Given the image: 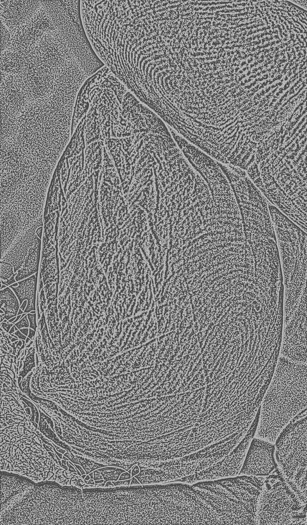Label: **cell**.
<instances>
[{"instance_id":"obj_1","label":"cell","mask_w":307,"mask_h":525,"mask_svg":"<svg viewBox=\"0 0 307 525\" xmlns=\"http://www.w3.org/2000/svg\"><path fill=\"white\" fill-rule=\"evenodd\" d=\"M1 106L26 109L71 108L99 61L68 32L32 24L1 42Z\"/></svg>"},{"instance_id":"obj_2","label":"cell","mask_w":307,"mask_h":525,"mask_svg":"<svg viewBox=\"0 0 307 525\" xmlns=\"http://www.w3.org/2000/svg\"><path fill=\"white\" fill-rule=\"evenodd\" d=\"M100 524H202L201 499L190 484H141L101 489Z\"/></svg>"},{"instance_id":"obj_3","label":"cell","mask_w":307,"mask_h":525,"mask_svg":"<svg viewBox=\"0 0 307 525\" xmlns=\"http://www.w3.org/2000/svg\"><path fill=\"white\" fill-rule=\"evenodd\" d=\"M306 410V363L279 356L260 403L254 437L274 444L298 414Z\"/></svg>"},{"instance_id":"obj_4","label":"cell","mask_w":307,"mask_h":525,"mask_svg":"<svg viewBox=\"0 0 307 525\" xmlns=\"http://www.w3.org/2000/svg\"><path fill=\"white\" fill-rule=\"evenodd\" d=\"M283 280V320L306 312V233L280 212L271 217Z\"/></svg>"},{"instance_id":"obj_5","label":"cell","mask_w":307,"mask_h":525,"mask_svg":"<svg viewBox=\"0 0 307 525\" xmlns=\"http://www.w3.org/2000/svg\"><path fill=\"white\" fill-rule=\"evenodd\" d=\"M265 478L236 476L191 485L212 508L219 524H256L257 502Z\"/></svg>"},{"instance_id":"obj_6","label":"cell","mask_w":307,"mask_h":525,"mask_svg":"<svg viewBox=\"0 0 307 525\" xmlns=\"http://www.w3.org/2000/svg\"><path fill=\"white\" fill-rule=\"evenodd\" d=\"M276 467L291 491L306 503V410L295 416L274 444Z\"/></svg>"},{"instance_id":"obj_7","label":"cell","mask_w":307,"mask_h":525,"mask_svg":"<svg viewBox=\"0 0 307 525\" xmlns=\"http://www.w3.org/2000/svg\"><path fill=\"white\" fill-rule=\"evenodd\" d=\"M306 505L291 491L278 470L266 477L259 494L256 524H306Z\"/></svg>"},{"instance_id":"obj_8","label":"cell","mask_w":307,"mask_h":525,"mask_svg":"<svg viewBox=\"0 0 307 525\" xmlns=\"http://www.w3.org/2000/svg\"><path fill=\"white\" fill-rule=\"evenodd\" d=\"M255 430L252 431L230 455L211 468L195 475L176 480L174 482L192 484L238 476Z\"/></svg>"},{"instance_id":"obj_9","label":"cell","mask_w":307,"mask_h":525,"mask_svg":"<svg viewBox=\"0 0 307 525\" xmlns=\"http://www.w3.org/2000/svg\"><path fill=\"white\" fill-rule=\"evenodd\" d=\"M280 355L293 361L306 363V314L293 315L283 322Z\"/></svg>"},{"instance_id":"obj_10","label":"cell","mask_w":307,"mask_h":525,"mask_svg":"<svg viewBox=\"0 0 307 525\" xmlns=\"http://www.w3.org/2000/svg\"><path fill=\"white\" fill-rule=\"evenodd\" d=\"M274 444L253 437L238 476L267 477L276 469Z\"/></svg>"},{"instance_id":"obj_11","label":"cell","mask_w":307,"mask_h":525,"mask_svg":"<svg viewBox=\"0 0 307 525\" xmlns=\"http://www.w3.org/2000/svg\"><path fill=\"white\" fill-rule=\"evenodd\" d=\"M38 271L32 276L9 286L14 291L19 302L20 306L25 301H27L24 313L36 310V292Z\"/></svg>"},{"instance_id":"obj_12","label":"cell","mask_w":307,"mask_h":525,"mask_svg":"<svg viewBox=\"0 0 307 525\" xmlns=\"http://www.w3.org/2000/svg\"><path fill=\"white\" fill-rule=\"evenodd\" d=\"M20 308L19 302L16 295L9 287L1 289V318L8 320L16 316Z\"/></svg>"},{"instance_id":"obj_13","label":"cell","mask_w":307,"mask_h":525,"mask_svg":"<svg viewBox=\"0 0 307 525\" xmlns=\"http://www.w3.org/2000/svg\"><path fill=\"white\" fill-rule=\"evenodd\" d=\"M34 352L33 348L32 353L29 354L30 356H28L25 359L23 371L22 370V371L20 372V375L22 377H24L26 375V374H27L30 370H31L32 368L33 367L32 365H29V364L30 363L34 364Z\"/></svg>"},{"instance_id":"obj_14","label":"cell","mask_w":307,"mask_h":525,"mask_svg":"<svg viewBox=\"0 0 307 525\" xmlns=\"http://www.w3.org/2000/svg\"><path fill=\"white\" fill-rule=\"evenodd\" d=\"M27 315L30 321V328L35 330L36 328V314L35 313L32 314L31 313H28Z\"/></svg>"},{"instance_id":"obj_15","label":"cell","mask_w":307,"mask_h":525,"mask_svg":"<svg viewBox=\"0 0 307 525\" xmlns=\"http://www.w3.org/2000/svg\"><path fill=\"white\" fill-rule=\"evenodd\" d=\"M27 315H25L24 317L19 322L15 324L18 328L21 327H28L29 325V322L27 319Z\"/></svg>"},{"instance_id":"obj_16","label":"cell","mask_w":307,"mask_h":525,"mask_svg":"<svg viewBox=\"0 0 307 525\" xmlns=\"http://www.w3.org/2000/svg\"><path fill=\"white\" fill-rule=\"evenodd\" d=\"M131 476L134 477L137 475L140 471V467L138 464H134L131 467Z\"/></svg>"},{"instance_id":"obj_17","label":"cell","mask_w":307,"mask_h":525,"mask_svg":"<svg viewBox=\"0 0 307 525\" xmlns=\"http://www.w3.org/2000/svg\"><path fill=\"white\" fill-rule=\"evenodd\" d=\"M131 474L127 472H123L121 473L119 477L118 480H123L125 479H130L131 478Z\"/></svg>"},{"instance_id":"obj_18","label":"cell","mask_w":307,"mask_h":525,"mask_svg":"<svg viewBox=\"0 0 307 525\" xmlns=\"http://www.w3.org/2000/svg\"><path fill=\"white\" fill-rule=\"evenodd\" d=\"M35 330H32L31 328L29 329V337L30 338H31L32 340L34 339V335H35Z\"/></svg>"},{"instance_id":"obj_19","label":"cell","mask_w":307,"mask_h":525,"mask_svg":"<svg viewBox=\"0 0 307 525\" xmlns=\"http://www.w3.org/2000/svg\"><path fill=\"white\" fill-rule=\"evenodd\" d=\"M20 331L21 332H22V333H23V334H25V335H26V336H27V335H28V328H27H27H23V329H20Z\"/></svg>"},{"instance_id":"obj_20","label":"cell","mask_w":307,"mask_h":525,"mask_svg":"<svg viewBox=\"0 0 307 525\" xmlns=\"http://www.w3.org/2000/svg\"><path fill=\"white\" fill-rule=\"evenodd\" d=\"M102 156H103V155H102ZM101 164H102V162H101ZM100 168H101V167H100ZM100 171H99V173H100Z\"/></svg>"}]
</instances>
